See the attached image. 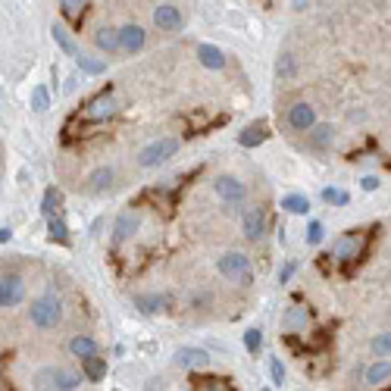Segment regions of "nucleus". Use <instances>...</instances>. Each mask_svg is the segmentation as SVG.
<instances>
[{"instance_id": "obj_28", "label": "nucleus", "mask_w": 391, "mask_h": 391, "mask_svg": "<svg viewBox=\"0 0 391 391\" xmlns=\"http://www.w3.org/2000/svg\"><path fill=\"white\" fill-rule=\"evenodd\" d=\"M88 182H91L88 188L97 194V191L110 188V182H113V169H110V166H101V169H94V172H91V176H88Z\"/></svg>"}, {"instance_id": "obj_41", "label": "nucleus", "mask_w": 391, "mask_h": 391, "mask_svg": "<svg viewBox=\"0 0 391 391\" xmlns=\"http://www.w3.org/2000/svg\"><path fill=\"white\" fill-rule=\"evenodd\" d=\"M10 238H13V228H10V226H3V228H0V241H3V244H7Z\"/></svg>"}, {"instance_id": "obj_35", "label": "nucleus", "mask_w": 391, "mask_h": 391, "mask_svg": "<svg viewBox=\"0 0 391 391\" xmlns=\"http://www.w3.org/2000/svg\"><path fill=\"white\" fill-rule=\"evenodd\" d=\"M294 57H291V53H282V57H278V63H276V76L278 78H291L294 76Z\"/></svg>"}, {"instance_id": "obj_26", "label": "nucleus", "mask_w": 391, "mask_h": 391, "mask_svg": "<svg viewBox=\"0 0 391 391\" xmlns=\"http://www.w3.org/2000/svg\"><path fill=\"white\" fill-rule=\"evenodd\" d=\"M391 378V360H376V363L366 369V382L369 385H382Z\"/></svg>"}, {"instance_id": "obj_5", "label": "nucleus", "mask_w": 391, "mask_h": 391, "mask_svg": "<svg viewBox=\"0 0 391 391\" xmlns=\"http://www.w3.org/2000/svg\"><path fill=\"white\" fill-rule=\"evenodd\" d=\"M363 241H366L363 232H347V235H341L338 244H335V260H338V263H351V260H360V253H363Z\"/></svg>"}, {"instance_id": "obj_21", "label": "nucleus", "mask_w": 391, "mask_h": 391, "mask_svg": "<svg viewBox=\"0 0 391 391\" xmlns=\"http://www.w3.org/2000/svg\"><path fill=\"white\" fill-rule=\"evenodd\" d=\"M163 303H166L163 294H135V307H138L141 313H147V316L163 313Z\"/></svg>"}, {"instance_id": "obj_38", "label": "nucleus", "mask_w": 391, "mask_h": 391, "mask_svg": "<svg viewBox=\"0 0 391 391\" xmlns=\"http://www.w3.org/2000/svg\"><path fill=\"white\" fill-rule=\"evenodd\" d=\"M207 391H235V388L226 385V378H207Z\"/></svg>"}, {"instance_id": "obj_24", "label": "nucleus", "mask_w": 391, "mask_h": 391, "mask_svg": "<svg viewBox=\"0 0 391 391\" xmlns=\"http://www.w3.org/2000/svg\"><path fill=\"white\" fill-rule=\"evenodd\" d=\"M47 238H51L53 241V244H63V247H69V228H66V222L63 219H60V216H57V219H47Z\"/></svg>"}, {"instance_id": "obj_6", "label": "nucleus", "mask_w": 391, "mask_h": 391, "mask_svg": "<svg viewBox=\"0 0 391 391\" xmlns=\"http://www.w3.org/2000/svg\"><path fill=\"white\" fill-rule=\"evenodd\" d=\"M116 113V101H113V91H101L97 97H91L88 107H85V119L88 122H103Z\"/></svg>"}, {"instance_id": "obj_8", "label": "nucleus", "mask_w": 391, "mask_h": 391, "mask_svg": "<svg viewBox=\"0 0 391 391\" xmlns=\"http://www.w3.org/2000/svg\"><path fill=\"white\" fill-rule=\"evenodd\" d=\"M26 297V282H22L16 272H7L0 278V307H16Z\"/></svg>"}, {"instance_id": "obj_18", "label": "nucleus", "mask_w": 391, "mask_h": 391, "mask_svg": "<svg viewBox=\"0 0 391 391\" xmlns=\"http://www.w3.org/2000/svg\"><path fill=\"white\" fill-rule=\"evenodd\" d=\"M69 353L72 357H78L85 363V360L97 357V341L91 338V335H76V338L69 341Z\"/></svg>"}, {"instance_id": "obj_1", "label": "nucleus", "mask_w": 391, "mask_h": 391, "mask_svg": "<svg viewBox=\"0 0 391 391\" xmlns=\"http://www.w3.org/2000/svg\"><path fill=\"white\" fill-rule=\"evenodd\" d=\"M82 385V376L66 366H44L35 372V388L38 391H76Z\"/></svg>"}, {"instance_id": "obj_12", "label": "nucleus", "mask_w": 391, "mask_h": 391, "mask_svg": "<svg viewBox=\"0 0 391 391\" xmlns=\"http://www.w3.org/2000/svg\"><path fill=\"white\" fill-rule=\"evenodd\" d=\"M172 360H176V366H182V369H207L210 366V353L203 351V347H178Z\"/></svg>"}, {"instance_id": "obj_37", "label": "nucleus", "mask_w": 391, "mask_h": 391, "mask_svg": "<svg viewBox=\"0 0 391 391\" xmlns=\"http://www.w3.org/2000/svg\"><path fill=\"white\" fill-rule=\"evenodd\" d=\"M269 376H272V385H282L285 382V366H282V360H278V357L269 360Z\"/></svg>"}, {"instance_id": "obj_36", "label": "nucleus", "mask_w": 391, "mask_h": 391, "mask_svg": "<svg viewBox=\"0 0 391 391\" xmlns=\"http://www.w3.org/2000/svg\"><path fill=\"white\" fill-rule=\"evenodd\" d=\"M326 238V226H322V222H310L307 226V244H319V241Z\"/></svg>"}, {"instance_id": "obj_22", "label": "nucleus", "mask_w": 391, "mask_h": 391, "mask_svg": "<svg viewBox=\"0 0 391 391\" xmlns=\"http://www.w3.org/2000/svg\"><path fill=\"white\" fill-rule=\"evenodd\" d=\"M60 203H63V191H60V188H47L44 197H41V213H44L47 219H57Z\"/></svg>"}, {"instance_id": "obj_30", "label": "nucleus", "mask_w": 391, "mask_h": 391, "mask_svg": "<svg viewBox=\"0 0 391 391\" xmlns=\"http://www.w3.org/2000/svg\"><path fill=\"white\" fill-rule=\"evenodd\" d=\"M60 13L66 16V19L69 22H82V16H85V3H76V0H63V3H60Z\"/></svg>"}, {"instance_id": "obj_9", "label": "nucleus", "mask_w": 391, "mask_h": 391, "mask_svg": "<svg viewBox=\"0 0 391 391\" xmlns=\"http://www.w3.org/2000/svg\"><path fill=\"white\" fill-rule=\"evenodd\" d=\"M288 126L294 128V132H313L316 126H319V122H316V110L310 107L307 101H297L294 107L288 110Z\"/></svg>"}, {"instance_id": "obj_17", "label": "nucleus", "mask_w": 391, "mask_h": 391, "mask_svg": "<svg viewBox=\"0 0 391 391\" xmlns=\"http://www.w3.org/2000/svg\"><path fill=\"white\" fill-rule=\"evenodd\" d=\"M94 44H97V51H103V53H116V51H122V44H119V28L101 26V28L94 32Z\"/></svg>"}, {"instance_id": "obj_15", "label": "nucleus", "mask_w": 391, "mask_h": 391, "mask_svg": "<svg viewBox=\"0 0 391 391\" xmlns=\"http://www.w3.org/2000/svg\"><path fill=\"white\" fill-rule=\"evenodd\" d=\"M307 322H310V310L307 307H288L282 313V328L285 332H303L307 328Z\"/></svg>"}, {"instance_id": "obj_4", "label": "nucleus", "mask_w": 391, "mask_h": 391, "mask_svg": "<svg viewBox=\"0 0 391 391\" xmlns=\"http://www.w3.org/2000/svg\"><path fill=\"white\" fill-rule=\"evenodd\" d=\"M176 151H178V141H176V138H157V141H151L147 147H141L138 166H144V169H153V166L166 163L169 157H176Z\"/></svg>"}, {"instance_id": "obj_13", "label": "nucleus", "mask_w": 391, "mask_h": 391, "mask_svg": "<svg viewBox=\"0 0 391 391\" xmlns=\"http://www.w3.org/2000/svg\"><path fill=\"white\" fill-rule=\"evenodd\" d=\"M119 44H122V51L126 53H138V51H144V44H147V32L141 26H135V22H128V26H122L119 28Z\"/></svg>"}, {"instance_id": "obj_19", "label": "nucleus", "mask_w": 391, "mask_h": 391, "mask_svg": "<svg viewBox=\"0 0 391 391\" xmlns=\"http://www.w3.org/2000/svg\"><path fill=\"white\" fill-rule=\"evenodd\" d=\"M197 60H201L207 69H222V66H226V53L216 44H197Z\"/></svg>"}, {"instance_id": "obj_2", "label": "nucleus", "mask_w": 391, "mask_h": 391, "mask_svg": "<svg viewBox=\"0 0 391 391\" xmlns=\"http://www.w3.org/2000/svg\"><path fill=\"white\" fill-rule=\"evenodd\" d=\"M216 269H219V276L232 278V282H238V285H251V278H253L251 260H247V253H241V251L222 253V257L216 260Z\"/></svg>"}, {"instance_id": "obj_40", "label": "nucleus", "mask_w": 391, "mask_h": 391, "mask_svg": "<svg viewBox=\"0 0 391 391\" xmlns=\"http://www.w3.org/2000/svg\"><path fill=\"white\" fill-rule=\"evenodd\" d=\"M360 185H363V191H376V188H378V178H376V176H366Z\"/></svg>"}, {"instance_id": "obj_25", "label": "nucleus", "mask_w": 391, "mask_h": 391, "mask_svg": "<svg viewBox=\"0 0 391 391\" xmlns=\"http://www.w3.org/2000/svg\"><path fill=\"white\" fill-rule=\"evenodd\" d=\"M82 372L88 382H101L103 376H107V357H91L82 363Z\"/></svg>"}, {"instance_id": "obj_31", "label": "nucleus", "mask_w": 391, "mask_h": 391, "mask_svg": "<svg viewBox=\"0 0 391 391\" xmlns=\"http://www.w3.org/2000/svg\"><path fill=\"white\" fill-rule=\"evenodd\" d=\"M51 107V94H47L44 85H35L32 88V110L35 113H44V110Z\"/></svg>"}, {"instance_id": "obj_7", "label": "nucleus", "mask_w": 391, "mask_h": 391, "mask_svg": "<svg viewBox=\"0 0 391 391\" xmlns=\"http://www.w3.org/2000/svg\"><path fill=\"white\" fill-rule=\"evenodd\" d=\"M153 26L160 32H178L185 26V16L176 3H160V7H153Z\"/></svg>"}, {"instance_id": "obj_42", "label": "nucleus", "mask_w": 391, "mask_h": 391, "mask_svg": "<svg viewBox=\"0 0 391 391\" xmlns=\"http://www.w3.org/2000/svg\"><path fill=\"white\" fill-rule=\"evenodd\" d=\"M260 391H272V388H260Z\"/></svg>"}, {"instance_id": "obj_20", "label": "nucleus", "mask_w": 391, "mask_h": 391, "mask_svg": "<svg viewBox=\"0 0 391 391\" xmlns=\"http://www.w3.org/2000/svg\"><path fill=\"white\" fill-rule=\"evenodd\" d=\"M307 138H310V147H313V151H328V147H332V141H335V128L322 122V126H316Z\"/></svg>"}, {"instance_id": "obj_33", "label": "nucleus", "mask_w": 391, "mask_h": 391, "mask_svg": "<svg viewBox=\"0 0 391 391\" xmlns=\"http://www.w3.org/2000/svg\"><path fill=\"white\" fill-rule=\"evenodd\" d=\"M322 201L335 203V207H347L351 194H347V191H341V188H322Z\"/></svg>"}, {"instance_id": "obj_16", "label": "nucleus", "mask_w": 391, "mask_h": 391, "mask_svg": "<svg viewBox=\"0 0 391 391\" xmlns=\"http://www.w3.org/2000/svg\"><path fill=\"white\" fill-rule=\"evenodd\" d=\"M266 138H269V126H266L263 119H260V122H251L244 132H238V144H241V147H257V144H263Z\"/></svg>"}, {"instance_id": "obj_32", "label": "nucleus", "mask_w": 391, "mask_h": 391, "mask_svg": "<svg viewBox=\"0 0 391 391\" xmlns=\"http://www.w3.org/2000/svg\"><path fill=\"white\" fill-rule=\"evenodd\" d=\"M369 347H372V353H376V357H391V332L376 335Z\"/></svg>"}, {"instance_id": "obj_10", "label": "nucleus", "mask_w": 391, "mask_h": 391, "mask_svg": "<svg viewBox=\"0 0 391 391\" xmlns=\"http://www.w3.org/2000/svg\"><path fill=\"white\" fill-rule=\"evenodd\" d=\"M241 232L247 241H260L266 235V210L263 207H247L241 216Z\"/></svg>"}, {"instance_id": "obj_29", "label": "nucleus", "mask_w": 391, "mask_h": 391, "mask_svg": "<svg viewBox=\"0 0 391 391\" xmlns=\"http://www.w3.org/2000/svg\"><path fill=\"white\" fill-rule=\"evenodd\" d=\"M76 63H78V69H82V72H88V76H101V72L107 69V63H103V60L88 57V53H82V57H78Z\"/></svg>"}, {"instance_id": "obj_23", "label": "nucleus", "mask_w": 391, "mask_h": 391, "mask_svg": "<svg viewBox=\"0 0 391 391\" xmlns=\"http://www.w3.org/2000/svg\"><path fill=\"white\" fill-rule=\"evenodd\" d=\"M51 35H53V41H57V44H60V51H63L66 57H76V60L82 57V51H78V47H76V41L69 38V32H66L63 26H53V28H51Z\"/></svg>"}, {"instance_id": "obj_27", "label": "nucleus", "mask_w": 391, "mask_h": 391, "mask_svg": "<svg viewBox=\"0 0 391 391\" xmlns=\"http://www.w3.org/2000/svg\"><path fill=\"white\" fill-rule=\"evenodd\" d=\"M282 210L285 213H294V216H307L310 213V201L303 194H285L282 197Z\"/></svg>"}, {"instance_id": "obj_11", "label": "nucleus", "mask_w": 391, "mask_h": 391, "mask_svg": "<svg viewBox=\"0 0 391 391\" xmlns=\"http://www.w3.org/2000/svg\"><path fill=\"white\" fill-rule=\"evenodd\" d=\"M213 191L222 197L226 203H241L244 201V194H247V188H244V182H238L235 176H219L213 182Z\"/></svg>"}, {"instance_id": "obj_3", "label": "nucleus", "mask_w": 391, "mask_h": 391, "mask_svg": "<svg viewBox=\"0 0 391 391\" xmlns=\"http://www.w3.org/2000/svg\"><path fill=\"white\" fill-rule=\"evenodd\" d=\"M28 316H32V326L38 328H57L60 319H63V303L57 297H38L28 307Z\"/></svg>"}, {"instance_id": "obj_34", "label": "nucleus", "mask_w": 391, "mask_h": 391, "mask_svg": "<svg viewBox=\"0 0 391 391\" xmlns=\"http://www.w3.org/2000/svg\"><path fill=\"white\" fill-rule=\"evenodd\" d=\"M244 347H247V353H260V347H263V332H260L257 326L244 332Z\"/></svg>"}, {"instance_id": "obj_39", "label": "nucleus", "mask_w": 391, "mask_h": 391, "mask_svg": "<svg viewBox=\"0 0 391 391\" xmlns=\"http://www.w3.org/2000/svg\"><path fill=\"white\" fill-rule=\"evenodd\" d=\"M294 269H297V266H294V263H285V266H282V269H278V282H282V285H285V282H288V278H291V276H294Z\"/></svg>"}, {"instance_id": "obj_14", "label": "nucleus", "mask_w": 391, "mask_h": 391, "mask_svg": "<svg viewBox=\"0 0 391 391\" xmlns=\"http://www.w3.org/2000/svg\"><path fill=\"white\" fill-rule=\"evenodd\" d=\"M138 213H132V210H126V213H119L116 216V222H113V241L119 244V241H126V238H132L135 232H138Z\"/></svg>"}]
</instances>
